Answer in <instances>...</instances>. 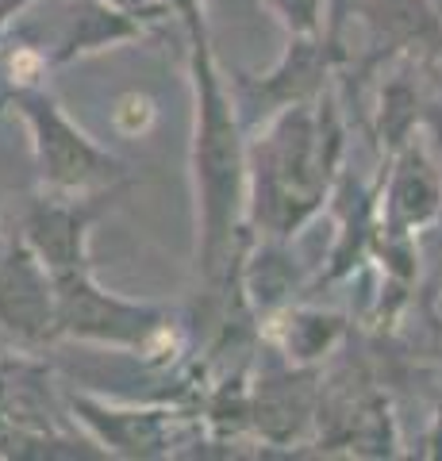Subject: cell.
<instances>
[{
	"label": "cell",
	"mask_w": 442,
	"mask_h": 461,
	"mask_svg": "<svg viewBox=\"0 0 442 461\" xmlns=\"http://www.w3.org/2000/svg\"><path fill=\"white\" fill-rule=\"evenodd\" d=\"M193 81L196 266L208 285L231 281L250 250V135L212 50L208 20L185 27Z\"/></svg>",
	"instance_id": "cell-1"
},
{
	"label": "cell",
	"mask_w": 442,
	"mask_h": 461,
	"mask_svg": "<svg viewBox=\"0 0 442 461\" xmlns=\"http://www.w3.org/2000/svg\"><path fill=\"white\" fill-rule=\"evenodd\" d=\"M347 154L335 85L250 127V230L289 242L331 200Z\"/></svg>",
	"instance_id": "cell-2"
},
{
	"label": "cell",
	"mask_w": 442,
	"mask_h": 461,
	"mask_svg": "<svg viewBox=\"0 0 442 461\" xmlns=\"http://www.w3.org/2000/svg\"><path fill=\"white\" fill-rule=\"evenodd\" d=\"M54 285H59V339L142 357H169V350H177L181 330L174 312L112 293L96 281L93 266L59 273Z\"/></svg>",
	"instance_id": "cell-3"
},
{
	"label": "cell",
	"mask_w": 442,
	"mask_h": 461,
	"mask_svg": "<svg viewBox=\"0 0 442 461\" xmlns=\"http://www.w3.org/2000/svg\"><path fill=\"white\" fill-rule=\"evenodd\" d=\"M8 104L32 135L35 173L42 193L59 196H89L123 185V162L108 154L42 85H20L8 89Z\"/></svg>",
	"instance_id": "cell-4"
},
{
	"label": "cell",
	"mask_w": 442,
	"mask_h": 461,
	"mask_svg": "<svg viewBox=\"0 0 442 461\" xmlns=\"http://www.w3.org/2000/svg\"><path fill=\"white\" fill-rule=\"evenodd\" d=\"M0 339L16 350H42L59 339V285L23 235L0 254Z\"/></svg>",
	"instance_id": "cell-5"
},
{
	"label": "cell",
	"mask_w": 442,
	"mask_h": 461,
	"mask_svg": "<svg viewBox=\"0 0 442 461\" xmlns=\"http://www.w3.org/2000/svg\"><path fill=\"white\" fill-rule=\"evenodd\" d=\"M442 212V173L427 139L416 131L381 166L377 230L384 239H411Z\"/></svg>",
	"instance_id": "cell-6"
},
{
	"label": "cell",
	"mask_w": 442,
	"mask_h": 461,
	"mask_svg": "<svg viewBox=\"0 0 442 461\" xmlns=\"http://www.w3.org/2000/svg\"><path fill=\"white\" fill-rule=\"evenodd\" d=\"M123 185L104 193H89V196H59V193H42L32 200V208L23 215L20 235L27 239L42 262L50 266V273H69L89 266V242H93V227L96 220L108 212V204L120 196Z\"/></svg>",
	"instance_id": "cell-7"
},
{
	"label": "cell",
	"mask_w": 442,
	"mask_h": 461,
	"mask_svg": "<svg viewBox=\"0 0 442 461\" xmlns=\"http://www.w3.org/2000/svg\"><path fill=\"white\" fill-rule=\"evenodd\" d=\"M69 411L108 457H166L177 446V411L169 408H120L74 393Z\"/></svg>",
	"instance_id": "cell-8"
},
{
	"label": "cell",
	"mask_w": 442,
	"mask_h": 461,
	"mask_svg": "<svg viewBox=\"0 0 442 461\" xmlns=\"http://www.w3.org/2000/svg\"><path fill=\"white\" fill-rule=\"evenodd\" d=\"M0 420L32 435H66L54 373L35 350L0 354Z\"/></svg>",
	"instance_id": "cell-9"
},
{
	"label": "cell",
	"mask_w": 442,
	"mask_h": 461,
	"mask_svg": "<svg viewBox=\"0 0 442 461\" xmlns=\"http://www.w3.org/2000/svg\"><path fill=\"white\" fill-rule=\"evenodd\" d=\"M320 415L316 384L296 366V373H277V377L258 381L250 396V423L262 430L269 442H293Z\"/></svg>",
	"instance_id": "cell-10"
},
{
	"label": "cell",
	"mask_w": 442,
	"mask_h": 461,
	"mask_svg": "<svg viewBox=\"0 0 442 461\" xmlns=\"http://www.w3.org/2000/svg\"><path fill=\"white\" fill-rule=\"evenodd\" d=\"M147 32H150L147 23L135 20L131 12L108 5V0H81L74 8V23L66 27L59 50L50 54V66H66V62H77V58L123 47V42H139Z\"/></svg>",
	"instance_id": "cell-11"
},
{
	"label": "cell",
	"mask_w": 442,
	"mask_h": 461,
	"mask_svg": "<svg viewBox=\"0 0 442 461\" xmlns=\"http://www.w3.org/2000/svg\"><path fill=\"white\" fill-rule=\"evenodd\" d=\"M342 339V320L331 312H289V323H281V350L293 366H311L335 350Z\"/></svg>",
	"instance_id": "cell-12"
},
{
	"label": "cell",
	"mask_w": 442,
	"mask_h": 461,
	"mask_svg": "<svg viewBox=\"0 0 442 461\" xmlns=\"http://www.w3.org/2000/svg\"><path fill=\"white\" fill-rule=\"evenodd\" d=\"M377 123H381L384 158L396 154L411 135L419 131V96H416V85H411L408 77H392V81L381 89Z\"/></svg>",
	"instance_id": "cell-13"
},
{
	"label": "cell",
	"mask_w": 442,
	"mask_h": 461,
	"mask_svg": "<svg viewBox=\"0 0 442 461\" xmlns=\"http://www.w3.org/2000/svg\"><path fill=\"white\" fill-rule=\"evenodd\" d=\"M269 12L289 35H320L331 20V0H269Z\"/></svg>",
	"instance_id": "cell-14"
},
{
	"label": "cell",
	"mask_w": 442,
	"mask_h": 461,
	"mask_svg": "<svg viewBox=\"0 0 442 461\" xmlns=\"http://www.w3.org/2000/svg\"><path fill=\"white\" fill-rule=\"evenodd\" d=\"M112 127H116V135H123V139L147 135L150 127H154V100L142 96V93L120 96L116 108H112Z\"/></svg>",
	"instance_id": "cell-15"
},
{
	"label": "cell",
	"mask_w": 442,
	"mask_h": 461,
	"mask_svg": "<svg viewBox=\"0 0 442 461\" xmlns=\"http://www.w3.org/2000/svg\"><path fill=\"white\" fill-rule=\"evenodd\" d=\"M166 8L174 12L181 32L185 27H193V23H201V20H208V0H166Z\"/></svg>",
	"instance_id": "cell-16"
},
{
	"label": "cell",
	"mask_w": 442,
	"mask_h": 461,
	"mask_svg": "<svg viewBox=\"0 0 442 461\" xmlns=\"http://www.w3.org/2000/svg\"><path fill=\"white\" fill-rule=\"evenodd\" d=\"M216 5L227 20H254L262 8H269V0H208V8Z\"/></svg>",
	"instance_id": "cell-17"
},
{
	"label": "cell",
	"mask_w": 442,
	"mask_h": 461,
	"mask_svg": "<svg viewBox=\"0 0 442 461\" xmlns=\"http://www.w3.org/2000/svg\"><path fill=\"white\" fill-rule=\"evenodd\" d=\"M23 5H32V0H0V39H5V27H8V20L16 16V12H20Z\"/></svg>",
	"instance_id": "cell-18"
},
{
	"label": "cell",
	"mask_w": 442,
	"mask_h": 461,
	"mask_svg": "<svg viewBox=\"0 0 442 461\" xmlns=\"http://www.w3.org/2000/svg\"><path fill=\"white\" fill-rule=\"evenodd\" d=\"M5 104H8V93H0V112H5Z\"/></svg>",
	"instance_id": "cell-19"
}]
</instances>
